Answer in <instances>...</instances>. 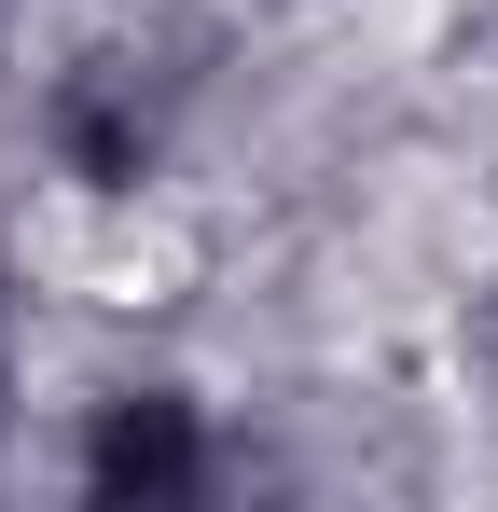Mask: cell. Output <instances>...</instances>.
<instances>
[{
  "label": "cell",
  "instance_id": "obj_1",
  "mask_svg": "<svg viewBox=\"0 0 498 512\" xmlns=\"http://www.w3.org/2000/svg\"><path fill=\"white\" fill-rule=\"evenodd\" d=\"M56 153H70V180H97V194H125V180L166 153V84L139 70V56H83L70 84H56Z\"/></svg>",
  "mask_w": 498,
  "mask_h": 512
},
{
  "label": "cell",
  "instance_id": "obj_2",
  "mask_svg": "<svg viewBox=\"0 0 498 512\" xmlns=\"http://www.w3.org/2000/svg\"><path fill=\"white\" fill-rule=\"evenodd\" d=\"M83 485H97V499H194V485H208L194 402H180V388H125V402H97V429H83Z\"/></svg>",
  "mask_w": 498,
  "mask_h": 512
}]
</instances>
